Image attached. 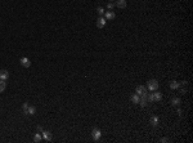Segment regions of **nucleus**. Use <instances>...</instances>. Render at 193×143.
Returning <instances> with one entry per match:
<instances>
[{
    "mask_svg": "<svg viewBox=\"0 0 193 143\" xmlns=\"http://www.w3.org/2000/svg\"><path fill=\"white\" fill-rule=\"evenodd\" d=\"M148 89H149L151 92H154L158 89V81L154 80V79H152V80L148 81Z\"/></svg>",
    "mask_w": 193,
    "mask_h": 143,
    "instance_id": "nucleus-1",
    "label": "nucleus"
},
{
    "mask_svg": "<svg viewBox=\"0 0 193 143\" xmlns=\"http://www.w3.org/2000/svg\"><path fill=\"white\" fill-rule=\"evenodd\" d=\"M91 137H93V139L95 142L99 141V138L102 137V132H100V129H98V128H94L93 130H91Z\"/></svg>",
    "mask_w": 193,
    "mask_h": 143,
    "instance_id": "nucleus-2",
    "label": "nucleus"
},
{
    "mask_svg": "<svg viewBox=\"0 0 193 143\" xmlns=\"http://www.w3.org/2000/svg\"><path fill=\"white\" fill-rule=\"evenodd\" d=\"M106 23H107V20L103 17V15H100V17L98 18V21H97V26L99 28H103L104 26H106Z\"/></svg>",
    "mask_w": 193,
    "mask_h": 143,
    "instance_id": "nucleus-3",
    "label": "nucleus"
},
{
    "mask_svg": "<svg viewBox=\"0 0 193 143\" xmlns=\"http://www.w3.org/2000/svg\"><path fill=\"white\" fill-rule=\"evenodd\" d=\"M20 62H21V66H23V67H26V68H28L31 66V61L27 58V57H22Z\"/></svg>",
    "mask_w": 193,
    "mask_h": 143,
    "instance_id": "nucleus-4",
    "label": "nucleus"
},
{
    "mask_svg": "<svg viewBox=\"0 0 193 143\" xmlns=\"http://www.w3.org/2000/svg\"><path fill=\"white\" fill-rule=\"evenodd\" d=\"M135 93H137L138 95H142V94L147 93V88H145L144 85H139V87L137 88V90H135Z\"/></svg>",
    "mask_w": 193,
    "mask_h": 143,
    "instance_id": "nucleus-5",
    "label": "nucleus"
},
{
    "mask_svg": "<svg viewBox=\"0 0 193 143\" xmlns=\"http://www.w3.org/2000/svg\"><path fill=\"white\" fill-rule=\"evenodd\" d=\"M41 134H43V139H45V141H52V133L50 132H46V130H43L41 132Z\"/></svg>",
    "mask_w": 193,
    "mask_h": 143,
    "instance_id": "nucleus-6",
    "label": "nucleus"
},
{
    "mask_svg": "<svg viewBox=\"0 0 193 143\" xmlns=\"http://www.w3.org/2000/svg\"><path fill=\"white\" fill-rule=\"evenodd\" d=\"M9 79V72L7 70H1L0 71V80H8Z\"/></svg>",
    "mask_w": 193,
    "mask_h": 143,
    "instance_id": "nucleus-7",
    "label": "nucleus"
},
{
    "mask_svg": "<svg viewBox=\"0 0 193 143\" xmlns=\"http://www.w3.org/2000/svg\"><path fill=\"white\" fill-rule=\"evenodd\" d=\"M35 112H36V108H35L34 106H28L27 107V110L25 111V115H35Z\"/></svg>",
    "mask_w": 193,
    "mask_h": 143,
    "instance_id": "nucleus-8",
    "label": "nucleus"
},
{
    "mask_svg": "<svg viewBox=\"0 0 193 143\" xmlns=\"http://www.w3.org/2000/svg\"><path fill=\"white\" fill-rule=\"evenodd\" d=\"M161 99H162V93H160V92L154 90V93H153V101H156V102H160Z\"/></svg>",
    "mask_w": 193,
    "mask_h": 143,
    "instance_id": "nucleus-9",
    "label": "nucleus"
},
{
    "mask_svg": "<svg viewBox=\"0 0 193 143\" xmlns=\"http://www.w3.org/2000/svg\"><path fill=\"white\" fill-rule=\"evenodd\" d=\"M116 7L120 8V9L126 8V0H117V1H116Z\"/></svg>",
    "mask_w": 193,
    "mask_h": 143,
    "instance_id": "nucleus-10",
    "label": "nucleus"
},
{
    "mask_svg": "<svg viewBox=\"0 0 193 143\" xmlns=\"http://www.w3.org/2000/svg\"><path fill=\"white\" fill-rule=\"evenodd\" d=\"M116 17V14H115V12H112V10H108V12H106V20H108V21H111V20H113V18Z\"/></svg>",
    "mask_w": 193,
    "mask_h": 143,
    "instance_id": "nucleus-11",
    "label": "nucleus"
},
{
    "mask_svg": "<svg viewBox=\"0 0 193 143\" xmlns=\"http://www.w3.org/2000/svg\"><path fill=\"white\" fill-rule=\"evenodd\" d=\"M41 139H43V134L41 133H36V134L34 135V142L35 143H39V142H41Z\"/></svg>",
    "mask_w": 193,
    "mask_h": 143,
    "instance_id": "nucleus-12",
    "label": "nucleus"
},
{
    "mask_svg": "<svg viewBox=\"0 0 193 143\" xmlns=\"http://www.w3.org/2000/svg\"><path fill=\"white\" fill-rule=\"evenodd\" d=\"M130 99H131V102L133 103H139V95L135 93V94H133L131 97H130Z\"/></svg>",
    "mask_w": 193,
    "mask_h": 143,
    "instance_id": "nucleus-13",
    "label": "nucleus"
},
{
    "mask_svg": "<svg viewBox=\"0 0 193 143\" xmlns=\"http://www.w3.org/2000/svg\"><path fill=\"white\" fill-rule=\"evenodd\" d=\"M170 88H171V89H179L180 84L178 81H171V82H170Z\"/></svg>",
    "mask_w": 193,
    "mask_h": 143,
    "instance_id": "nucleus-14",
    "label": "nucleus"
},
{
    "mask_svg": "<svg viewBox=\"0 0 193 143\" xmlns=\"http://www.w3.org/2000/svg\"><path fill=\"white\" fill-rule=\"evenodd\" d=\"M151 124L153 126H156L157 124H158V117H157V116H152L151 117Z\"/></svg>",
    "mask_w": 193,
    "mask_h": 143,
    "instance_id": "nucleus-15",
    "label": "nucleus"
},
{
    "mask_svg": "<svg viewBox=\"0 0 193 143\" xmlns=\"http://www.w3.org/2000/svg\"><path fill=\"white\" fill-rule=\"evenodd\" d=\"M5 88H7L5 80H0V93H1V92H4V90H5Z\"/></svg>",
    "mask_w": 193,
    "mask_h": 143,
    "instance_id": "nucleus-16",
    "label": "nucleus"
},
{
    "mask_svg": "<svg viewBox=\"0 0 193 143\" xmlns=\"http://www.w3.org/2000/svg\"><path fill=\"white\" fill-rule=\"evenodd\" d=\"M171 103L174 104V106H179V104H180V99H179V98H173Z\"/></svg>",
    "mask_w": 193,
    "mask_h": 143,
    "instance_id": "nucleus-17",
    "label": "nucleus"
},
{
    "mask_svg": "<svg viewBox=\"0 0 193 143\" xmlns=\"http://www.w3.org/2000/svg\"><path fill=\"white\" fill-rule=\"evenodd\" d=\"M97 12H98V14H99V15H103L104 14V9L102 7H98L97 8Z\"/></svg>",
    "mask_w": 193,
    "mask_h": 143,
    "instance_id": "nucleus-18",
    "label": "nucleus"
},
{
    "mask_svg": "<svg viewBox=\"0 0 193 143\" xmlns=\"http://www.w3.org/2000/svg\"><path fill=\"white\" fill-rule=\"evenodd\" d=\"M107 8H108V9H113V8H115V4H113L112 1H109L108 4H107Z\"/></svg>",
    "mask_w": 193,
    "mask_h": 143,
    "instance_id": "nucleus-19",
    "label": "nucleus"
},
{
    "mask_svg": "<svg viewBox=\"0 0 193 143\" xmlns=\"http://www.w3.org/2000/svg\"><path fill=\"white\" fill-rule=\"evenodd\" d=\"M27 107H28V103H27V102H26V103H23V107H22V108H23V112L27 110Z\"/></svg>",
    "mask_w": 193,
    "mask_h": 143,
    "instance_id": "nucleus-20",
    "label": "nucleus"
},
{
    "mask_svg": "<svg viewBox=\"0 0 193 143\" xmlns=\"http://www.w3.org/2000/svg\"><path fill=\"white\" fill-rule=\"evenodd\" d=\"M180 93H182V94H185V93H187V89H180Z\"/></svg>",
    "mask_w": 193,
    "mask_h": 143,
    "instance_id": "nucleus-21",
    "label": "nucleus"
},
{
    "mask_svg": "<svg viewBox=\"0 0 193 143\" xmlns=\"http://www.w3.org/2000/svg\"><path fill=\"white\" fill-rule=\"evenodd\" d=\"M43 130H44V129H43V126H40V125L37 126V132H43Z\"/></svg>",
    "mask_w": 193,
    "mask_h": 143,
    "instance_id": "nucleus-22",
    "label": "nucleus"
},
{
    "mask_svg": "<svg viewBox=\"0 0 193 143\" xmlns=\"http://www.w3.org/2000/svg\"><path fill=\"white\" fill-rule=\"evenodd\" d=\"M176 112H178V115H180V116H182V115H183V113H182V112H183V111H182V110H180V108H178V111H176Z\"/></svg>",
    "mask_w": 193,
    "mask_h": 143,
    "instance_id": "nucleus-23",
    "label": "nucleus"
},
{
    "mask_svg": "<svg viewBox=\"0 0 193 143\" xmlns=\"http://www.w3.org/2000/svg\"><path fill=\"white\" fill-rule=\"evenodd\" d=\"M161 142H169V139H167V138H162V139H161Z\"/></svg>",
    "mask_w": 193,
    "mask_h": 143,
    "instance_id": "nucleus-24",
    "label": "nucleus"
},
{
    "mask_svg": "<svg viewBox=\"0 0 193 143\" xmlns=\"http://www.w3.org/2000/svg\"><path fill=\"white\" fill-rule=\"evenodd\" d=\"M111 1H113V0H111Z\"/></svg>",
    "mask_w": 193,
    "mask_h": 143,
    "instance_id": "nucleus-25",
    "label": "nucleus"
}]
</instances>
